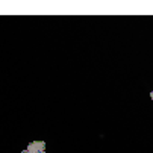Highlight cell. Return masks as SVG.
Returning <instances> with one entry per match:
<instances>
[{
  "mask_svg": "<svg viewBox=\"0 0 153 153\" xmlns=\"http://www.w3.org/2000/svg\"><path fill=\"white\" fill-rule=\"evenodd\" d=\"M21 153H29V152H27V150H23V152H21Z\"/></svg>",
  "mask_w": 153,
  "mask_h": 153,
  "instance_id": "3",
  "label": "cell"
},
{
  "mask_svg": "<svg viewBox=\"0 0 153 153\" xmlns=\"http://www.w3.org/2000/svg\"><path fill=\"white\" fill-rule=\"evenodd\" d=\"M150 97H152V100H153V91H152V93H150Z\"/></svg>",
  "mask_w": 153,
  "mask_h": 153,
  "instance_id": "2",
  "label": "cell"
},
{
  "mask_svg": "<svg viewBox=\"0 0 153 153\" xmlns=\"http://www.w3.org/2000/svg\"><path fill=\"white\" fill-rule=\"evenodd\" d=\"M44 149H46V143L44 141H33V143H30L27 146L26 150L29 153H39V152H44Z\"/></svg>",
  "mask_w": 153,
  "mask_h": 153,
  "instance_id": "1",
  "label": "cell"
},
{
  "mask_svg": "<svg viewBox=\"0 0 153 153\" xmlns=\"http://www.w3.org/2000/svg\"><path fill=\"white\" fill-rule=\"evenodd\" d=\"M39 153H46V152H39Z\"/></svg>",
  "mask_w": 153,
  "mask_h": 153,
  "instance_id": "4",
  "label": "cell"
}]
</instances>
